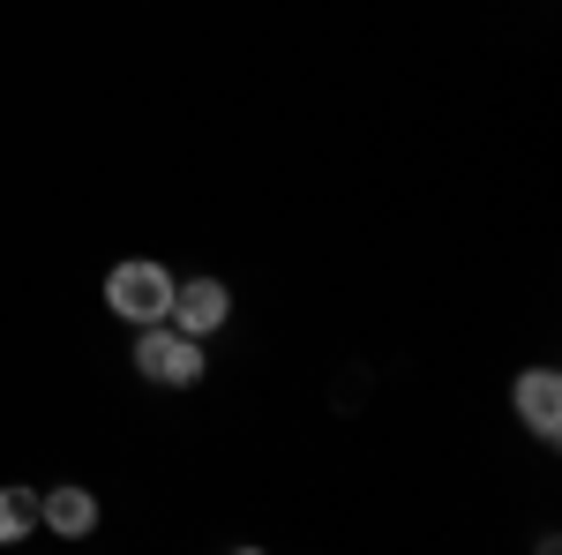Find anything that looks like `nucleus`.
<instances>
[{"label": "nucleus", "instance_id": "nucleus-1", "mask_svg": "<svg viewBox=\"0 0 562 555\" xmlns=\"http://www.w3.org/2000/svg\"><path fill=\"white\" fill-rule=\"evenodd\" d=\"M135 376L158 390H195L203 384V338L173 323H135Z\"/></svg>", "mask_w": 562, "mask_h": 555}, {"label": "nucleus", "instance_id": "nucleus-2", "mask_svg": "<svg viewBox=\"0 0 562 555\" xmlns=\"http://www.w3.org/2000/svg\"><path fill=\"white\" fill-rule=\"evenodd\" d=\"M105 308H113L121 323H166V308H173V270L158 256H121L105 270Z\"/></svg>", "mask_w": 562, "mask_h": 555}, {"label": "nucleus", "instance_id": "nucleus-3", "mask_svg": "<svg viewBox=\"0 0 562 555\" xmlns=\"http://www.w3.org/2000/svg\"><path fill=\"white\" fill-rule=\"evenodd\" d=\"M166 323L211 345L217 331L233 323V286H225V278H211V270H195V278H173V308H166Z\"/></svg>", "mask_w": 562, "mask_h": 555}, {"label": "nucleus", "instance_id": "nucleus-4", "mask_svg": "<svg viewBox=\"0 0 562 555\" xmlns=\"http://www.w3.org/2000/svg\"><path fill=\"white\" fill-rule=\"evenodd\" d=\"M510 413H518L540 443H555L562 435V376L555 368H525L518 384H510Z\"/></svg>", "mask_w": 562, "mask_h": 555}, {"label": "nucleus", "instance_id": "nucleus-5", "mask_svg": "<svg viewBox=\"0 0 562 555\" xmlns=\"http://www.w3.org/2000/svg\"><path fill=\"white\" fill-rule=\"evenodd\" d=\"M38 525H53L60 541H83V533H98V496L76 488V480H60V488L38 496Z\"/></svg>", "mask_w": 562, "mask_h": 555}, {"label": "nucleus", "instance_id": "nucleus-6", "mask_svg": "<svg viewBox=\"0 0 562 555\" xmlns=\"http://www.w3.org/2000/svg\"><path fill=\"white\" fill-rule=\"evenodd\" d=\"M38 533V488H0V548Z\"/></svg>", "mask_w": 562, "mask_h": 555}]
</instances>
